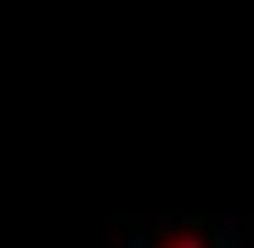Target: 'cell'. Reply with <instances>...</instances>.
I'll return each mask as SVG.
<instances>
[{"label":"cell","mask_w":254,"mask_h":248,"mask_svg":"<svg viewBox=\"0 0 254 248\" xmlns=\"http://www.w3.org/2000/svg\"><path fill=\"white\" fill-rule=\"evenodd\" d=\"M153 248H209L198 231H175V237H164V243H153Z\"/></svg>","instance_id":"6da1fadb"}]
</instances>
